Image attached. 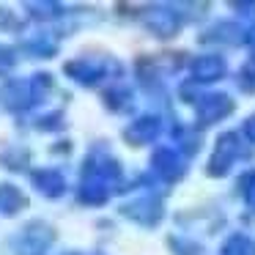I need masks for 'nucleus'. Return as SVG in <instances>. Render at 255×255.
I'll return each instance as SVG.
<instances>
[{"instance_id": "obj_1", "label": "nucleus", "mask_w": 255, "mask_h": 255, "mask_svg": "<svg viewBox=\"0 0 255 255\" xmlns=\"http://www.w3.org/2000/svg\"><path fill=\"white\" fill-rule=\"evenodd\" d=\"M55 244V228L44 220H30L6 242V255H47Z\"/></svg>"}, {"instance_id": "obj_2", "label": "nucleus", "mask_w": 255, "mask_h": 255, "mask_svg": "<svg viewBox=\"0 0 255 255\" xmlns=\"http://www.w3.org/2000/svg\"><path fill=\"white\" fill-rule=\"evenodd\" d=\"M83 178H99V181L110 184L121 178V165H118L116 156H110L105 148H91L88 156L83 162Z\"/></svg>"}, {"instance_id": "obj_3", "label": "nucleus", "mask_w": 255, "mask_h": 255, "mask_svg": "<svg viewBox=\"0 0 255 255\" xmlns=\"http://www.w3.org/2000/svg\"><path fill=\"white\" fill-rule=\"evenodd\" d=\"M33 105H39V102H36L30 80H6V83L0 85V107L3 110L22 113Z\"/></svg>"}, {"instance_id": "obj_4", "label": "nucleus", "mask_w": 255, "mask_h": 255, "mask_svg": "<svg viewBox=\"0 0 255 255\" xmlns=\"http://www.w3.org/2000/svg\"><path fill=\"white\" fill-rule=\"evenodd\" d=\"M107 69H110L107 63H99L94 58H74L63 66V74L69 80H74L77 85H96L107 74Z\"/></svg>"}, {"instance_id": "obj_5", "label": "nucleus", "mask_w": 255, "mask_h": 255, "mask_svg": "<svg viewBox=\"0 0 255 255\" xmlns=\"http://www.w3.org/2000/svg\"><path fill=\"white\" fill-rule=\"evenodd\" d=\"M121 214L127 217V220L137 222V225L151 228L162 220V203L154 198H134V200H129V203L121 206Z\"/></svg>"}, {"instance_id": "obj_6", "label": "nucleus", "mask_w": 255, "mask_h": 255, "mask_svg": "<svg viewBox=\"0 0 255 255\" xmlns=\"http://www.w3.org/2000/svg\"><path fill=\"white\" fill-rule=\"evenodd\" d=\"M30 184L50 200L61 198L66 192V178H63V173L58 167H39V170H33L30 173Z\"/></svg>"}, {"instance_id": "obj_7", "label": "nucleus", "mask_w": 255, "mask_h": 255, "mask_svg": "<svg viewBox=\"0 0 255 255\" xmlns=\"http://www.w3.org/2000/svg\"><path fill=\"white\" fill-rule=\"evenodd\" d=\"M151 165H154V170L159 173L162 178H167V181L184 176L181 159H178V154H176V151H170V148H159V151H156V154L151 156Z\"/></svg>"}, {"instance_id": "obj_8", "label": "nucleus", "mask_w": 255, "mask_h": 255, "mask_svg": "<svg viewBox=\"0 0 255 255\" xmlns=\"http://www.w3.org/2000/svg\"><path fill=\"white\" fill-rule=\"evenodd\" d=\"M156 134H159V118H154V116H143L124 129V137L129 143H151Z\"/></svg>"}, {"instance_id": "obj_9", "label": "nucleus", "mask_w": 255, "mask_h": 255, "mask_svg": "<svg viewBox=\"0 0 255 255\" xmlns=\"http://www.w3.org/2000/svg\"><path fill=\"white\" fill-rule=\"evenodd\" d=\"M22 209H28V198H25L22 189L14 187V184H0V214L14 217Z\"/></svg>"}, {"instance_id": "obj_10", "label": "nucleus", "mask_w": 255, "mask_h": 255, "mask_svg": "<svg viewBox=\"0 0 255 255\" xmlns=\"http://www.w3.org/2000/svg\"><path fill=\"white\" fill-rule=\"evenodd\" d=\"M77 198L85 206H102L110 198V184L99 181V178H83V184L77 189Z\"/></svg>"}, {"instance_id": "obj_11", "label": "nucleus", "mask_w": 255, "mask_h": 255, "mask_svg": "<svg viewBox=\"0 0 255 255\" xmlns=\"http://www.w3.org/2000/svg\"><path fill=\"white\" fill-rule=\"evenodd\" d=\"M22 50L33 58H52L58 55V39L52 33H36L22 41Z\"/></svg>"}, {"instance_id": "obj_12", "label": "nucleus", "mask_w": 255, "mask_h": 255, "mask_svg": "<svg viewBox=\"0 0 255 255\" xmlns=\"http://www.w3.org/2000/svg\"><path fill=\"white\" fill-rule=\"evenodd\" d=\"M231 110H233L231 99L222 96V94H217V96H209V99L200 102L198 116H200V121H203V124H211V121H217V118H225Z\"/></svg>"}, {"instance_id": "obj_13", "label": "nucleus", "mask_w": 255, "mask_h": 255, "mask_svg": "<svg viewBox=\"0 0 255 255\" xmlns=\"http://www.w3.org/2000/svg\"><path fill=\"white\" fill-rule=\"evenodd\" d=\"M192 72L200 83H211V80H220L222 74H225V61H222V58H214V55H206V58H200V61H195Z\"/></svg>"}, {"instance_id": "obj_14", "label": "nucleus", "mask_w": 255, "mask_h": 255, "mask_svg": "<svg viewBox=\"0 0 255 255\" xmlns=\"http://www.w3.org/2000/svg\"><path fill=\"white\" fill-rule=\"evenodd\" d=\"M145 25H148L154 33H159L162 39H167V36H173L176 33V28H178V19H176V14H167V11H151V14H145Z\"/></svg>"}, {"instance_id": "obj_15", "label": "nucleus", "mask_w": 255, "mask_h": 255, "mask_svg": "<svg viewBox=\"0 0 255 255\" xmlns=\"http://www.w3.org/2000/svg\"><path fill=\"white\" fill-rule=\"evenodd\" d=\"M0 165L6 170H25L30 165V151L22 148V145H11L0 154Z\"/></svg>"}, {"instance_id": "obj_16", "label": "nucleus", "mask_w": 255, "mask_h": 255, "mask_svg": "<svg viewBox=\"0 0 255 255\" xmlns=\"http://www.w3.org/2000/svg\"><path fill=\"white\" fill-rule=\"evenodd\" d=\"M129 102H132V91L124 88V85H113V88L105 94V105H107V110H113V113L127 110Z\"/></svg>"}, {"instance_id": "obj_17", "label": "nucleus", "mask_w": 255, "mask_h": 255, "mask_svg": "<svg viewBox=\"0 0 255 255\" xmlns=\"http://www.w3.org/2000/svg\"><path fill=\"white\" fill-rule=\"evenodd\" d=\"M25 8H28V11L33 14L36 19H55V17H63V6H58V3H25Z\"/></svg>"}, {"instance_id": "obj_18", "label": "nucleus", "mask_w": 255, "mask_h": 255, "mask_svg": "<svg viewBox=\"0 0 255 255\" xmlns=\"http://www.w3.org/2000/svg\"><path fill=\"white\" fill-rule=\"evenodd\" d=\"M225 255H255V242L247 236H233L222 250Z\"/></svg>"}, {"instance_id": "obj_19", "label": "nucleus", "mask_w": 255, "mask_h": 255, "mask_svg": "<svg viewBox=\"0 0 255 255\" xmlns=\"http://www.w3.org/2000/svg\"><path fill=\"white\" fill-rule=\"evenodd\" d=\"M63 124H66L63 113L61 110H52V113H47V116H41L39 121H36V129H39V132H61Z\"/></svg>"}, {"instance_id": "obj_20", "label": "nucleus", "mask_w": 255, "mask_h": 255, "mask_svg": "<svg viewBox=\"0 0 255 255\" xmlns=\"http://www.w3.org/2000/svg\"><path fill=\"white\" fill-rule=\"evenodd\" d=\"M14 63H17V52L11 47L0 44V74H8L14 69Z\"/></svg>"}, {"instance_id": "obj_21", "label": "nucleus", "mask_w": 255, "mask_h": 255, "mask_svg": "<svg viewBox=\"0 0 255 255\" xmlns=\"http://www.w3.org/2000/svg\"><path fill=\"white\" fill-rule=\"evenodd\" d=\"M244 132H247V137H250V140H255V116L247 121V127H244Z\"/></svg>"}, {"instance_id": "obj_22", "label": "nucleus", "mask_w": 255, "mask_h": 255, "mask_svg": "<svg viewBox=\"0 0 255 255\" xmlns=\"http://www.w3.org/2000/svg\"><path fill=\"white\" fill-rule=\"evenodd\" d=\"M247 200H250V203L255 206V187H253V189H250V192H247Z\"/></svg>"}, {"instance_id": "obj_23", "label": "nucleus", "mask_w": 255, "mask_h": 255, "mask_svg": "<svg viewBox=\"0 0 255 255\" xmlns=\"http://www.w3.org/2000/svg\"><path fill=\"white\" fill-rule=\"evenodd\" d=\"M247 41H250V44H255V30L250 33V39H247Z\"/></svg>"}, {"instance_id": "obj_24", "label": "nucleus", "mask_w": 255, "mask_h": 255, "mask_svg": "<svg viewBox=\"0 0 255 255\" xmlns=\"http://www.w3.org/2000/svg\"><path fill=\"white\" fill-rule=\"evenodd\" d=\"M63 255H83V253H63Z\"/></svg>"}]
</instances>
